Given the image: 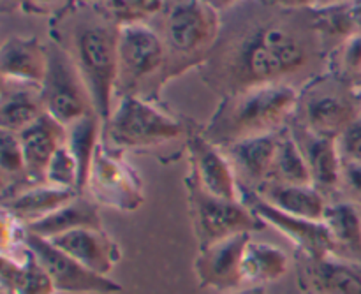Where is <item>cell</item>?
<instances>
[{"instance_id": "cell-40", "label": "cell", "mask_w": 361, "mask_h": 294, "mask_svg": "<svg viewBox=\"0 0 361 294\" xmlns=\"http://www.w3.org/2000/svg\"><path fill=\"white\" fill-rule=\"evenodd\" d=\"M238 294H264V291L261 288H252V289H247V291H242Z\"/></svg>"}, {"instance_id": "cell-2", "label": "cell", "mask_w": 361, "mask_h": 294, "mask_svg": "<svg viewBox=\"0 0 361 294\" xmlns=\"http://www.w3.org/2000/svg\"><path fill=\"white\" fill-rule=\"evenodd\" d=\"M120 27L99 13V18L78 23L73 32V56L88 88L95 113L102 123L113 113V97L118 87Z\"/></svg>"}, {"instance_id": "cell-13", "label": "cell", "mask_w": 361, "mask_h": 294, "mask_svg": "<svg viewBox=\"0 0 361 294\" xmlns=\"http://www.w3.org/2000/svg\"><path fill=\"white\" fill-rule=\"evenodd\" d=\"M187 148L192 166L190 175L208 194L222 200L243 201V190L236 180L231 161L222 155L217 145L212 143L207 136L192 134L187 141Z\"/></svg>"}, {"instance_id": "cell-35", "label": "cell", "mask_w": 361, "mask_h": 294, "mask_svg": "<svg viewBox=\"0 0 361 294\" xmlns=\"http://www.w3.org/2000/svg\"><path fill=\"white\" fill-rule=\"evenodd\" d=\"M342 183L349 189V192L356 197V203L361 204V164L344 161L342 168Z\"/></svg>"}, {"instance_id": "cell-11", "label": "cell", "mask_w": 361, "mask_h": 294, "mask_svg": "<svg viewBox=\"0 0 361 294\" xmlns=\"http://www.w3.org/2000/svg\"><path fill=\"white\" fill-rule=\"evenodd\" d=\"M243 203L261 219L267 226L277 229L281 235L291 240L302 252L310 259H321L335 256V245L330 231L323 221H309L279 210L274 204L267 203L259 194L243 192Z\"/></svg>"}, {"instance_id": "cell-31", "label": "cell", "mask_w": 361, "mask_h": 294, "mask_svg": "<svg viewBox=\"0 0 361 294\" xmlns=\"http://www.w3.org/2000/svg\"><path fill=\"white\" fill-rule=\"evenodd\" d=\"M44 183L59 187V189H69L80 192V168H78L76 159L71 154L67 145L59 148L56 154L51 157V161H49V164L46 166Z\"/></svg>"}, {"instance_id": "cell-25", "label": "cell", "mask_w": 361, "mask_h": 294, "mask_svg": "<svg viewBox=\"0 0 361 294\" xmlns=\"http://www.w3.org/2000/svg\"><path fill=\"white\" fill-rule=\"evenodd\" d=\"M323 222L334 240L335 256L361 263V204L351 201L328 204Z\"/></svg>"}, {"instance_id": "cell-21", "label": "cell", "mask_w": 361, "mask_h": 294, "mask_svg": "<svg viewBox=\"0 0 361 294\" xmlns=\"http://www.w3.org/2000/svg\"><path fill=\"white\" fill-rule=\"evenodd\" d=\"M2 289L6 294H55L53 281L37 257L23 243L21 257L2 254L0 267Z\"/></svg>"}, {"instance_id": "cell-30", "label": "cell", "mask_w": 361, "mask_h": 294, "mask_svg": "<svg viewBox=\"0 0 361 294\" xmlns=\"http://www.w3.org/2000/svg\"><path fill=\"white\" fill-rule=\"evenodd\" d=\"M97 9L109 21L126 27L147 23L157 16L164 9V0H97Z\"/></svg>"}, {"instance_id": "cell-28", "label": "cell", "mask_w": 361, "mask_h": 294, "mask_svg": "<svg viewBox=\"0 0 361 294\" xmlns=\"http://www.w3.org/2000/svg\"><path fill=\"white\" fill-rule=\"evenodd\" d=\"M102 127H104V123L95 113L67 125L66 145L76 159L78 168H80V192L87 189L92 162H94L99 145H101L99 137H101Z\"/></svg>"}, {"instance_id": "cell-18", "label": "cell", "mask_w": 361, "mask_h": 294, "mask_svg": "<svg viewBox=\"0 0 361 294\" xmlns=\"http://www.w3.org/2000/svg\"><path fill=\"white\" fill-rule=\"evenodd\" d=\"M295 137L309 162L312 185L317 187L321 192L337 189L342 183V168H344V159L337 137L316 136L305 129L298 136L295 134Z\"/></svg>"}, {"instance_id": "cell-38", "label": "cell", "mask_w": 361, "mask_h": 294, "mask_svg": "<svg viewBox=\"0 0 361 294\" xmlns=\"http://www.w3.org/2000/svg\"><path fill=\"white\" fill-rule=\"evenodd\" d=\"M353 2H356V0H317L314 9H328V7L345 6V4H353Z\"/></svg>"}, {"instance_id": "cell-3", "label": "cell", "mask_w": 361, "mask_h": 294, "mask_svg": "<svg viewBox=\"0 0 361 294\" xmlns=\"http://www.w3.org/2000/svg\"><path fill=\"white\" fill-rule=\"evenodd\" d=\"M309 60L307 44L288 25L274 23L259 28L240 51L236 76L243 90L259 85L282 83L286 76L303 69Z\"/></svg>"}, {"instance_id": "cell-37", "label": "cell", "mask_w": 361, "mask_h": 294, "mask_svg": "<svg viewBox=\"0 0 361 294\" xmlns=\"http://www.w3.org/2000/svg\"><path fill=\"white\" fill-rule=\"evenodd\" d=\"M203 4H207V6L214 7L215 11H222V9H229V7H233L235 4L242 2V0H201Z\"/></svg>"}, {"instance_id": "cell-22", "label": "cell", "mask_w": 361, "mask_h": 294, "mask_svg": "<svg viewBox=\"0 0 361 294\" xmlns=\"http://www.w3.org/2000/svg\"><path fill=\"white\" fill-rule=\"evenodd\" d=\"M78 197V190L59 189V187L34 185L14 194L11 200L4 201V212L16 219L20 224H32L59 208L66 207Z\"/></svg>"}, {"instance_id": "cell-39", "label": "cell", "mask_w": 361, "mask_h": 294, "mask_svg": "<svg viewBox=\"0 0 361 294\" xmlns=\"http://www.w3.org/2000/svg\"><path fill=\"white\" fill-rule=\"evenodd\" d=\"M60 2V0H28V4L30 6H35V7H48V6H53V4Z\"/></svg>"}, {"instance_id": "cell-7", "label": "cell", "mask_w": 361, "mask_h": 294, "mask_svg": "<svg viewBox=\"0 0 361 294\" xmlns=\"http://www.w3.org/2000/svg\"><path fill=\"white\" fill-rule=\"evenodd\" d=\"M303 129L316 136L341 137V134L361 115L358 92L345 80L316 83L298 101Z\"/></svg>"}, {"instance_id": "cell-16", "label": "cell", "mask_w": 361, "mask_h": 294, "mask_svg": "<svg viewBox=\"0 0 361 294\" xmlns=\"http://www.w3.org/2000/svg\"><path fill=\"white\" fill-rule=\"evenodd\" d=\"M18 137L27 161V176L37 182L42 180L44 183L46 166L56 150L66 145L67 127L46 111L27 129L21 130Z\"/></svg>"}, {"instance_id": "cell-17", "label": "cell", "mask_w": 361, "mask_h": 294, "mask_svg": "<svg viewBox=\"0 0 361 294\" xmlns=\"http://www.w3.org/2000/svg\"><path fill=\"white\" fill-rule=\"evenodd\" d=\"M51 242L88 270L106 277L120 261L118 245L102 229H76L56 236Z\"/></svg>"}, {"instance_id": "cell-10", "label": "cell", "mask_w": 361, "mask_h": 294, "mask_svg": "<svg viewBox=\"0 0 361 294\" xmlns=\"http://www.w3.org/2000/svg\"><path fill=\"white\" fill-rule=\"evenodd\" d=\"M168 62V48L161 34L147 23L120 27L118 87L123 90L143 83Z\"/></svg>"}, {"instance_id": "cell-20", "label": "cell", "mask_w": 361, "mask_h": 294, "mask_svg": "<svg viewBox=\"0 0 361 294\" xmlns=\"http://www.w3.org/2000/svg\"><path fill=\"white\" fill-rule=\"evenodd\" d=\"M282 130L245 137L229 145V161L247 180L267 183L274 169Z\"/></svg>"}, {"instance_id": "cell-5", "label": "cell", "mask_w": 361, "mask_h": 294, "mask_svg": "<svg viewBox=\"0 0 361 294\" xmlns=\"http://www.w3.org/2000/svg\"><path fill=\"white\" fill-rule=\"evenodd\" d=\"M190 215L200 249L231 238L261 231L264 222L243 201H229L208 194L194 176H187Z\"/></svg>"}, {"instance_id": "cell-14", "label": "cell", "mask_w": 361, "mask_h": 294, "mask_svg": "<svg viewBox=\"0 0 361 294\" xmlns=\"http://www.w3.org/2000/svg\"><path fill=\"white\" fill-rule=\"evenodd\" d=\"M250 235H236L200 249L194 271L201 286L212 289H235L243 284L242 261Z\"/></svg>"}, {"instance_id": "cell-19", "label": "cell", "mask_w": 361, "mask_h": 294, "mask_svg": "<svg viewBox=\"0 0 361 294\" xmlns=\"http://www.w3.org/2000/svg\"><path fill=\"white\" fill-rule=\"evenodd\" d=\"M46 113L41 85L4 80L0 99V125L7 133L20 134Z\"/></svg>"}, {"instance_id": "cell-27", "label": "cell", "mask_w": 361, "mask_h": 294, "mask_svg": "<svg viewBox=\"0 0 361 294\" xmlns=\"http://www.w3.org/2000/svg\"><path fill=\"white\" fill-rule=\"evenodd\" d=\"M289 259L286 252L279 247L270 243L250 242L247 243L245 254L242 261V275L243 284L259 286L267 282H275L288 274Z\"/></svg>"}, {"instance_id": "cell-33", "label": "cell", "mask_w": 361, "mask_h": 294, "mask_svg": "<svg viewBox=\"0 0 361 294\" xmlns=\"http://www.w3.org/2000/svg\"><path fill=\"white\" fill-rule=\"evenodd\" d=\"M337 53L338 69H341L345 81L353 87V81H361V32L348 39L344 44L338 46Z\"/></svg>"}, {"instance_id": "cell-12", "label": "cell", "mask_w": 361, "mask_h": 294, "mask_svg": "<svg viewBox=\"0 0 361 294\" xmlns=\"http://www.w3.org/2000/svg\"><path fill=\"white\" fill-rule=\"evenodd\" d=\"M87 189L92 190L95 201L123 212L136 210L143 203L140 178L102 145L95 152Z\"/></svg>"}, {"instance_id": "cell-6", "label": "cell", "mask_w": 361, "mask_h": 294, "mask_svg": "<svg viewBox=\"0 0 361 294\" xmlns=\"http://www.w3.org/2000/svg\"><path fill=\"white\" fill-rule=\"evenodd\" d=\"M48 51L49 63L41 87L42 99L46 111L67 127L83 116L95 113V109L71 53L59 44H51Z\"/></svg>"}, {"instance_id": "cell-24", "label": "cell", "mask_w": 361, "mask_h": 294, "mask_svg": "<svg viewBox=\"0 0 361 294\" xmlns=\"http://www.w3.org/2000/svg\"><path fill=\"white\" fill-rule=\"evenodd\" d=\"M261 197L286 214L309 221H323L326 214V201L323 192L314 185H284V183H263Z\"/></svg>"}, {"instance_id": "cell-34", "label": "cell", "mask_w": 361, "mask_h": 294, "mask_svg": "<svg viewBox=\"0 0 361 294\" xmlns=\"http://www.w3.org/2000/svg\"><path fill=\"white\" fill-rule=\"evenodd\" d=\"M338 148L344 161L361 164V115L341 134Z\"/></svg>"}, {"instance_id": "cell-26", "label": "cell", "mask_w": 361, "mask_h": 294, "mask_svg": "<svg viewBox=\"0 0 361 294\" xmlns=\"http://www.w3.org/2000/svg\"><path fill=\"white\" fill-rule=\"evenodd\" d=\"M309 278L319 294H361V263L338 256L310 259Z\"/></svg>"}, {"instance_id": "cell-36", "label": "cell", "mask_w": 361, "mask_h": 294, "mask_svg": "<svg viewBox=\"0 0 361 294\" xmlns=\"http://www.w3.org/2000/svg\"><path fill=\"white\" fill-rule=\"evenodd\" d=\"M264 4L270 6H277L286 11H295V9H305V7H316L317 0H263Z\"/></svg>"}, {"instance_id": "cell-29", "label": "cell", "mask_w": 361, "mask_h": 294, "mask_svg": "<svg viewBox=\"0 0 361 294\" xmlns=\"http://www.w3.org/2000/svg\"><path fill=\"white\" fill-rule=\"evenodd\" d=\"M268 182L284 183V185H312V176H310L305 154L300 148L295 134L289 130L281 133V143H279L274 169Z\"/></svg>"}, {"instance_id": "cell-15", "label": "cell", "mask_w": 361, "mask_h": 294, "mask_svg": "<svg viewBox=\"0 0 361 294\" xmlns=\"http://www.w3.org/2000/svg\"><path fill=\"white\" fill-rule=\"evenodd\" d=\"M49 51L35 37H9L0 48L2 80L41 85L48 73Z\"/></svg>"}, {"instance_id": "cell-4", "label": "cell", "mask_w": 361, "mask_h": 294, "mask_svg": "<svg viewBox=\"0 0 361 294\" xmlns=\"http://www.w3.org/2000/svg\"><path fill=\"white\" fill-rule=\"evenodd\" d=\"M180 122L137 95H122L104 123L111 148H147L182 136Z\"/></svg>"}, {"instance_id": "cell-8", "label": "cell", "mask_w": 361, "mask_h": 294, "mask_svg": "<svg viewBox=\"0 0 361 294\" xmlns=\"http://www.w3.org/2000/svg\"><path fill=\"white\" fill-rule=\"evenodd\" d=\"M219 11L201 0H175L162 23V41L176 55H200L219 34Z\"/></svg>"}, {"instance_id": "cell-9", "label": "cell", "mask_w": 361, "mask_h": 294, "mask_svg": "<svg viewBox=\"0 0 361 294\" xmlns=\"http://www.w3.org/2000/svg\"><path fill=\"white\" fill-rule=\"evenodd\" d=\"M23 243L32 250L46 274L53 281L56 293L69 294H116L122 291L118 282L106 275H99L63 252L51 240L25 231Z\"/></svg>"}, {"instance_id": "cell-23", "label": "cell", "mask_w": 361, "mask_h": 294, "mask_svg": "<svg viewBox=\"0 0 361 294\" xmlns=\"http://www.w3.org/2000/svg\"><path fill=\"white\" fill-rule=\"evenodd\" d=\"M101 215L92 201L78 196L66 207L59 208L53 214L27 224V233L41 238L53 240L76 229H102Z\"/></svg>"}, {"instance_id": "cell-32", "label": "cell", "mask_w": 361, "mask_h": 294, "mask_svg": "<svg viewBox=\"0 0 361 294\" xmlns=\"http://www.w3.org/2000/svg\"><path fill=\"white\" fill-rule=\"evenodd\" d=\"M0 169L4 176H20L27 173V161H25L23 148L20 137L14 133L2 130L0 141Z\"/></svg>"}, {"instance_id": "cell-1", "label": "cell", "mask_w": 361, "mask_h": 294, "mask_svg": "<svg viewBox=\"0 0 361 294\" xmlns=\"http://www.w3.org/2000/svg\"><path fill=\"white\" fill-rule=\"evenodd\" d=\"M298 94L291 85L270 83L247 88L228 101L208 129L215 145L236 143L245 137L281 130L298 108Z\"/></svg>"}]
</instances>
